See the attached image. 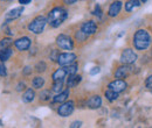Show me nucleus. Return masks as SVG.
Wrapping results in <instances>:
<instances>
[{
	"label": "nucleus",
	"mask_w": 152,
	"mask_h": 128,
	"mask_svg": "<svg viewBox=\"0 0 152 128\" xmlns=\"http://www.w3.org/2000/svg\"><path fill=\"white\" fill-rule=\"evenodd\" d=\"M13 44L12 38H2L0 41V49H5V48H10Z\"/></svg>",
	"instance_id": "obj_27"
},
{
	"label": "nucleus",
	"mask_w": 152,
	"mask_h": 128,
	"mask_svg": "<svg viewBox=\"0 0 152 128\" xmlns=\"http://www.w3.org/2000/svg\"><path fill=\"white\" fill-rule=\"evenodd\" d=\"M35 98V91L33 89H27L25 93L22 94V101L28 104V103H32Z\"/></svg>",
	"instance_id": "obj_18"
},
{
	"label": "nucleus",
	"mask_w": 152,
	"mask_h": 128,
	"mask_svg": "<svg viewBox=\"0 0 152 128\" xmlns=\"http://www.w3.org/2000/svg\"><path fill=\"white\" fill-rule=\"evenodd\" d=\"M145 88L152 90V74L146 78V80H145Z\"/></svg>",
	"instance_id": "obj_32"
},
{
	"label": "nucleus",
	"mask_w": 152,
	"mask_h": 128,
	"mask_svg": "<svg viewBox=\"0 0 152 128\" xmlns=\"http://www.w3.org/2000/svg\"><path fill=\"white\" fill-rule=\"evenodd\" d=\"M140 1H142V2H146L148 0H140Z\"/></svg>",
	"instance_id": "obj_39"
},
{
	"label": "nucleus",
	"mask_w": 152,
	"mask_h": 128,
	"mask_svg": "<svg viewBox=\"0 0 152 128\" xmlns=\"http://www.w3.org/2000/svg\"><path fill=\"white\" fill-rule=\"evenodd\" d=\"M52 92L50 90H43V91L40 93V100L41 101H49L52 99Z\"/></svg>",
	"instance_id": "obj_24"
},
{
	"label": "nucleus",
	"mask_w": 152,
	"mask_h": 128,
	"mask_svg": "<svg viewBox=\"0 0 152 128\" xmlns=\"http://www.w3.org/2000/svg\"><path fill=\"white\" fill-rule=\"evenodd\" d=\"M56 44L60 49H63V50H73L74 48L73 38L66 34H60L56 37Z\"/></svg>",
	"instance_id": "obj_4"
},
{
	"label": "nucleus",
	"mask_w": 152,
	"mask_h": 128,
	"mask_svg": "<svg viewBox=\"0 0 152 128\" xmlns=\"http://www.w3.org/2000/svg\"><path fill=\"white\" fill-rule=\"evenodd\" d=\"M151 42V36H150V34L146 29H138V30L134 32L132 40V44L134 49H137L139 51L146 50L150 47Z\"/></svg>",
	"instance_id": "obj_1"
},
{
	"label": "nucleus",
	"mask_w": 152,
	"mask_h": 128,
	"mask_svg": "<svg viewBox=\"0 0 152 128\" xmlns=\"http://www.w3.org/2000/svg\"><path fill=\"white\" fill-rule=\"evenodd\" d=\"M64 69H66V71H67V73H68V74H74V73L77 72L78 65H77L75 62H74L73 64H70V65H67V67H64Z\"/></svg>",
	"instance_id": "obj_26"
},
{
	"label": "nucleus",
	"mask_w": 152,
	"mask_h": 128,
	"mask_svg": "<svg viewBox=\"0 0 152 128\" xmlns=\"http://www.w3.org/2000/svg\"><path fill=\"white\" fill-rule=\"evenodd\" d=\"M46 69H47V65H46V63H45L43 61L39 62L38 64L35 65V70H37V72H43V71H46Z\"/></svg>",
	"instance_id": "obj_28"
},
{
	"label": "nucleus",
	"mask_w": 152,
	"mask_h": 128,
	"mask_svg": "<svg viewBox=\"0 0 152 128\" xmlns=\"http://www.w3.org/2000/svg\"><path fill=\"white\" fill-rule=\"evenodd\" d=\"M22 12H23V7H17V8L11 9V11L7 13V15H6L7 22H10V21H12V20L18 19L20 15L22 14Z\"/></svg>",
	"instance_id": "obj_16"
},
{
	"label": "nucleus",
	"mask_w": 152,
	"mask_h": 128,
	"mask_svg": "<svg viewBox=\"0 0 152 128\" xmlns=\"http://www.w3.org/2000/svg\"><path fill=\"white\" fill-rule=\"evenodd\" d=\"M99 71H101V68H99V67H95V68H93V69L90 70V74H91V76H95L97 73H99Z\"/></svg>",
	"instance_id": "obj_33"
},
{
	"label": "nucleus",
	"mask_w": 152,
	"mask_h": 128,
	"mask_svg": "<svg viewBox=\"0 0 152 128\" xmlns=\"http://www.w3.org/2000/svg\"><path fill=\"white\" fill-rule=\"evenodd\" d=\"M81 29H82L87 35H94L96 32H97V25H96L95 21L89 20V21H86V22L82 23Z\"/></svg>",
	"instance_id": "obj_10"
},
{
	"label": "nucleus",
	"mask_w": 152,
	"mask_h": 128,
	"mask_svg": "<svg viewBox=\"0 0 152 128\" xmlns=\"http://www.w3.org/2000/svg\"><path fill=\"white\" fill-rule=\"evenodd\" d=\"M69 93H70L69 88L67 90H63L62 92H60V93H56V95L53 97V104H62V103H64L68 99Z\"/></svg>",
	"instance_id": "obj_14"
},
{
	"label": "nucleus",
	"mask_w": 152,
	"mask_h": 128,
	"mask_svg": "<svg viewBox=\"0 0 152 128\" xmlns=\"http://www.w3.org/2000/svg\"><path fill=\"white\" fill-rule=\"evenodd\" d=\"M104 95H105V98H107L109 101H115V100L118 98V92L114 91V90H111V89H108L107 91L104 92Z\"/></svg>",
	"instance_id": "obj_22"
},
{
	"label": "nucleus",
	"mask_w": 152,
	"mask_h": 128,
	"mask_svg": "<svg viewBox=\"0 0 152 128\" xmlns=\"http://www.w3.org/2000/svg\"><path fill=\"white\" fill-rule=\"evenodd\" d=\"M25 88H26V85L23 83H20L19 85H18V88H17V91H22Z\"/></svg>",
	"instance_id": "obj_36"
},
{
	"label": "nucleus",
	"mask_w": 152,
	"mask_h": 128,
	"mask_svg": "<svg viewBox=\"0 0 152 128\" xmlns=\"http://www.w3.org/2000/svg\"><path fill=\"white\" fill-rule=\"evenodd\" d=\"M101 105H102V98L98 94L90 95L89 99L87 100V107L90 110H97L101 107Z\"/></svg>",
	"instance_id": "obj_11"
},
{
	"label": "nucleus",
	"mask_w": 152,
	"mask_h": 128,
	"mask_svg": "<svg viewBox=\"0 0 152 128\" xmlns=\"http://www.w3.org/2000/svg\"><path fill=\"white\" fill-rule=\"evenodd\" d=\"M89 35H87L82 29H80V30H77L75 32V38L76 41H78V42H83V41H86L87 38H88Z\"/></svg>",
	"instance_id": "obj_25"
},
{
	"label": "nucleus",
	"mask_w": 152,
	"mask_h": 128,
	"mask_svg": "<svg viewBox=\"0 0 152 128\" xmlns=\"http://www.w3.org/2000/svg\"><path fill=\"white\" fill-rule=\"evenodd\" d=\"M81 80H82V76H80V74H69V78H68V80H67V86L69 88V89H72V88H76L80 83H81Z\"/></svg>",
	"instance_id": "obj_15"
},
{
	"label": "nucleus",
	"mask_w": 152,
	"mask_h": 128,
	"mask_svg": "<svg viewBox=\"0 0 152 128\" xmlns=\"http://www.w3.org/2000/svg\"><path fill=\"white\" fill-rule=\"evenodd\" d=\"M52 91L54 93H60L63 91V80H56L52 85Z\"/></svg>",
	"instance_id": "obj_23"
},
{
	"label": "nucleus",
	"mask_w": 152,
	"mask_h": 128,
	"mask_svg": "<svg viewBox=\"0 0 152 128\" xmlns=\"http://www.w3.org/2000/svg\"><path fill=\"white\" fill-rule=\"evenodd\" d=\"M32 85H33V88L34 89H41V88H43V85H45V78H42V77H34L33 78V80H32Z\"/></svg>",
	"instance_id": "obj_21"
},
{
	"label": "nucleus",
	"mask_w": 152,
	"mask_h": 128,
	"mask_svg": "<svg viewBox=\"0 0 152 128\" xmlns=\"http://www.w3.org/2000/svg\"><path fill=\"white\" fill-rule=\"evenodd\" d=\"M122 1H119V0H116L114 1L111 5H110V7H109V11H108V17H110V18H116L118 14H119V12H121V9H122Z\"/></svg>",
	"instance_id": "obj_13"
},
{
	"label": "nucleus",
	"mask_w": 152,
	"mask_h": 128,
	"mask_svg": "<svg viewBox=\"0 0 152 128\" xmlns=\"http://www.w3.org/2000/svg\"><path fill=\"white\" fill-rule=\"evenodd\" d=\"M138 59V55L133 51L132 49L128 48V49H124L121 54V62L123 64H128V65H131L133 63H136Z\"/></svg>",
	"instance_id": "obj_5"
},
{
	"label": "nucleus",
	"mask_w": 152,
	"mask_h": 128,
	"mask_svg": "<svg viewBox=\"0 0 152 128\" xmlns=\"http://www.w3.org/2000/svg\"><path fill=\"white\" fill-rule=\"evenodd\" d=\"M31 72H32V68H31V67H26V68L23 69V74L27 76V74H29Z\"/></svg>",
	"instance_id": "obj_35"
},
{
	"label": "nucleus",
	"mask_w": 152,
	"mask_h": 128,
	"mask_svg": "<svg viewBox=\"0 0 152 128\" xmlns=\"http://www.w3.org/2000/svg\"><path fill=\"white\" fill-rule=\"evenodd\" d=\"M130 71H131V69L129 68L128 64H125V65L118 67L116 69V71H115L114 76L115 78H117V79H124V78H126L130 74Z\"/></svg>",
	"instance_id": "obj_12"
},
{
	"label": "nucleus",
	"mask_w": 152,
	"mask_h": 128,
	"mask_svg": "<svg viewBox=\"0 0 152 128\" xmlns=\"http://www.w3.org/2000/svg\"><path fill=\"white\" fill-rule=\"evenodd\" d=\"M13 55V50L10 48H5V49H0V61L1 62H6L11 58V56Z\"/></svg>",
	"instance_id": "obj_20"
},
{
	"label": "nucleus",
	"mask_w": 152,
	"mask_h": 128,
	"mask_svg": "<svg viewBox=\"0 0 152 128\" xmlns=\"http://www.w3.org/2000/svg\"><path fill=\"white\" fill-rule=\"evenodd\" d=\"M48 23V20L46 17H43V15H38L37 18H34L32 20V22L28 25V29H29V32H32L33 34H41L42 32H43V29H45V27H46V25Z\"/></svg>",
	"instance_id": "obj_3"
},
{
	"label": "nucleus",
	"mask_w": 152,
	"mask_h": 128,
	"mask_svg": "<svg viewBox=\"0 0 152 128\" xmlns=\"http://www.w3.org/2000/svg\"><path fill=\"white\" fill-rule=\"evenodd\" d=\"M76 61V55L74 53H61L58 58H57V63L61 67H67L73 64Z\"/></svg>",
	"instance_id": "obj_7"
},
{
	"label": "nucleus",
	"mask_w": 152,
	"mask_h": 128,
	"mask_svg": "<svg viewBox=\"0 0 152 128\" xmlns=\"http://www.w3.org/2000/svg\"><path fill=\"white\" fill-rule=\"evenodd\" d=\"M7 74V71H6V67L4 65V63L0 61V76L1 77H6Z\"/></svg>",
	"instance_id": "obj_31"
},
{
	"label": "nucleus",
	"mask_w": 152,
	"mask_h": 128,
	"mask_svg": "<svg viewBox=\"0 0 152 128\" xmlns=\"http://www.w3.org/2000/svg\"><path fill=\"white\" fill-rule=\"evenodd\" d=\"M75 110V104H74V101L73 100H66L64 103H62L60 106H58V108H57V113H58V115L60 116H63V118H66V116H69Z\"/></svg>",
	"instance_id": "obj_6"
},
{
	"label": "nucleus",
	"mask_w": 152,
	"mask_h": 128,
	"mask_svg": "<svg viewBox=\"0 0 152 128\" xmlns=\"http://www.w3.org/2000/svg\"><path fill=\"white\" fill-rule=\"evenodd\" d=\"M58 56H60V51H58L57 49H54V50L52 51L50 56H49V58H50V61H53V62H57Z\"/></svg>",
	"instance_id": "obj_29"
},
{
	"label": "nucleus",
	"mask_w": 152,
	"mask_h": 128,
	"mask_svg": "<svg viewBox=\"0 0 152 128\" xmlns=\"http://www.w3.org/2000/svg\"><path fill=\"white\" fill-rule=\"evenodd\" d=\"M63 1H64L67 5H73V4H75L77 0H63Z\"/></svg>",
	"instance_id": "obj_37"
},
{
	"label": "nucleus",
	"mask_w": 152,
	"mask_h": 128,
	"mask_svg": "<svg viewBox=\"0 0 152 128\" xmlns=\"http://www.w3.org/2000/svg\"><path fill=\"white\" fill-rule=\"evenodd\" d=\"M67 74H68V73H67L64 68H60V69H57L56 71L53 72L52 79H53V82H56V80H64V78H66Z\"/></svg>",
	"instance_id": "obj_17"
},
{
	"label": "nucleus",
	"mask_w": 152,
	"mask_h": 128,
	"mask_svg": "<svg viewBox=\"0 0 152 128\" xmlns=\"http://www.w3.org/2000/svg\"><path fill=\"white\" fill-rule=\"evenodd\" d=\"M67 18H68L67 9L63 8V7H61V6H56L53 9H50V12L48 13L47 20H48V23H49L50 27L57 28L58 26H61L66 21Z\"/></svg>",
	"instance_id": "obj_2"
},
{
	"label": "nucleus",
	"mask_w": 152,
	"mask_h": 128,
	"mask_svg": "<svg viewBox=\"0 0 152 128\" xmlns=\"http://www.w3.org/2000/svg\"><path fill=\"white\" fill-rule=\"evenodd\" d=\"M126 88H128V84H126L123 79H117V78H116L115 80H113L111 83L108 84V89H111V90L118 92V93L125 91Z\"/></svg>",
	"instance_id": "obj_9"
},
{
	"label": "nucleus",
	"mask_w": 152,
	"mask_h": 128,
	"mask_svg": "<svg viewBox=\"0 0 152 128\" xmlns=\"http://www.w3.org/2000/svg\"><path fill=\"white\" fill-rule=\"evenodd\" d=\"M82 126V121H74V122H72V125H70V127L72 128H78Z\"/></svg>",
	"instance_id": "obj_34"
},
{
	"label": "nucleus",
	"mask_w": 152,
	"mask_h": 128,
	"mask_svg": "<svg viewBox=\"0 0 152 128\" xmlns=\"http://www.w3.org/2000/svg\"><path fill=\"white\" fill-rule=\"evenodd\" d=\"M32 0H19V4L21 5H27V4H29Z\"/></svg>",
	"instance_id": "obj_38"
},
{
	"label": "nucleus",
	"mask_w": 152,
	"mask_h": 128,
	"mask_svg": "<svg viewBox=\"0 0 152 128\" xmlns=\"http://www.w3.org/2000/svg\"><path fill=\"white\" fill-rule=\"evenodd\" d=\"M140 5H142L140 0H126V2H125V12L130 13L136 7H139Z\"/></svg>",
	"instance_id": "obj_19"
},
{
	"label": "nucleus",
	"mask_w": 152,
	"mask_h": 128,
	"mask_svg": "<svg viewBox=\"0 0 152 128\" xmlns=\"http://www.w3.org/2000/svg\"><path fill=\"white\" fill-rule=\"evenodd\" d=\"M93 14H94L95 17H97V18H101V17H102V8H101L99 5H96L95 6V9H94Z\"/></svg>",
	"instance_id": "obj_30"
},
{
	"label": "nucleus",
	"mask_w": 152,
	"mask_h": 128,
	"mask_svg": "<svg viewBox=\"0 0 152 128\" xmlns=\"http://www.w3.org/2000/svg\"><path fill=\"white\" fill-rule=\"evenodd\" d=\"M31 43H32L31 42V38L27 36L20 37V38L14 41V46H15V48L19 51H26V50H28L29 47H31Z\"/></svg>",
	"instance_id": "obj_8"
}]
</instances>
